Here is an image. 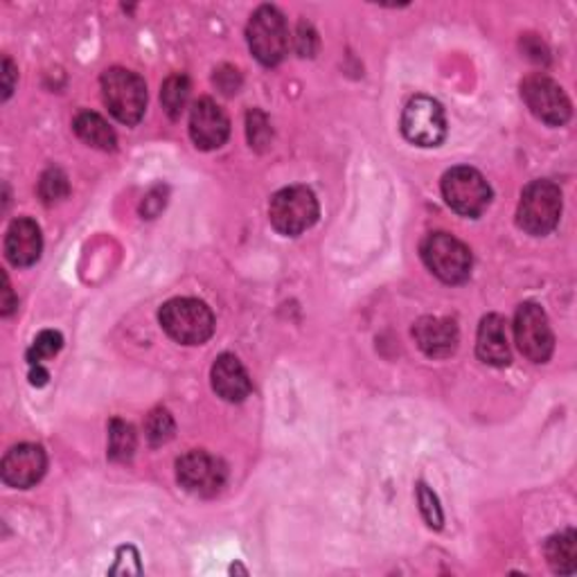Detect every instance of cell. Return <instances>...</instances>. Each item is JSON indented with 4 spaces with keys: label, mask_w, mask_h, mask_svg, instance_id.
<instances>
[{
    "label": "cell",
    "mask_w": 577,
    "mask_h": 577,
    "mask_svg": "<svg viewBox=\"0 0 577 577\" xmlns=\"http://www.w3.org/2000/svg\"><path fill=\"white\" fill-rule=\"evenodd\" d=\"M161 326L169 339L183 346H204L215 334V316L206 302L174 298L163 305Z\"/></svg>",
    "instance_id": "1"
},
{
    "label": "cell",
    "mask_w": 577,
    "mask_h": 577,
    "mask_svg": "<svg viewBox=\"0 0 577 577\" xmlns=\"http://www.w3.org/2000/svg\"><path fill=\"white\" fill-rule=\"evenodd\" d=\"M100 84L102 100L117 122L134 126L143 120L147 109V86L143 78L126 69H109Z\"/></svg>",
    "instance_id": "2"
},
{
    "label": "cell",
    "mask_w": 577,
    "mask_h": 577,
    "mask_svg": "<svg viewBox=\"0 0 577 577\" xmlns=\"http://www.w3.org/2000/svg\"><path fill=\"white\" fill-rule=\"evenodd\" d=\"M420 253L429 271L446 285H461L472 274V253L454 235H446V233L426 235Z\"/></svg>",
    "instance_id": "3"
},
{
    "label": "cell",
    "mask_w": 577,
    "mask_h": 577,
    "mask_svg": "<svg viewBox=\"0 0 577 577\" xmlns=\"http://www.w3.org/2000/svg\"><path fill=\"white\" fill-rule=\"evenodd\" d=\"M442 197L454 213L476 219L492 204V187L474 167H454L442 176Z\"/></svg>",
    "instance_id": "4"
},
{
    "label": "cell",
    "mask_w": 577,
    "mask_h": 577,
    "mask_svg": "<svg viewBox=\"0 0 577 577\" xmlns=\"http://www.w3.org/2000/svg\"><path fill=\"white\" fill-rule=\"evenodd\" d=\"M248 48L265 66H278L289 52V25L274 6H262L248 21Z\"/></svg>",
    "instance_id": "5"
},
{
    "label": "cell",
    "mask_w": 577,
    "mask_h": 577,
    "mask_svg": "<svg viewBox=\"0 0 577 577\" xmlns=\"http://www.w3.org/2000/svg\"><path fill=\"white\" fill-rule=\"evenodd\" d=\"M561 217V192L550 181H533L522 195L517 224L528 235L542 237L557 228Z\"/></svg>",
    "instance_id": "6"
},
{
    "label": "cell",
    "mask_w": 577,
    "mask_h": 577,
    "mask_svg": "<svg viewBox=\"0 0 577 577\" xmlns=\"http://www.w3.org/2000/svg\"><path fill=\"white\" fill-rule=\"evenodd\" d=\"M316 195L305 185H293L276 192L269 204V219L280 235L296 237L318 221Z\"/></svg>",
    "instance_id": "7"
},
{
    "label": "cell",
    "mask_w": 577,
    "mask_h": 577,
    "mask_svg": "<svg viewBox=\"0 0 577 577\" xmlns=\"http://www.w3.org/2000/svg\"><path fill=\"white\" fill-rule=\"evenodd\" d=\"M402 134L418 147H437L446 138V117L437 100L415 95L402 113Z\"/></svg>",
    "instance_id": "8"
},
{
    "label": "cell",
    "mask_w": 577,
    "mask_h": 577,
    "mask_svg": "<svg viewBox=\"0 0 577 577\" xmlns=\"http://www.w3.org/2000/svg\"><path fill=\"white\" fill-rule=\"evenodd\" d=\"M176 478L181 487L189 494L215 496L226 485L228 470L217 456L197 449V452H189L183 458H178Z\"/></svg>",
    "instance_id": "9"
},
{
    "label": "cell",
    "mask_w": 577,
    "mask_h": 577,
    "mask_svg": "<svg viewBox=\"0 0 577 577\" xmlns=\"http://www.w3.org/2000/svg\"><path fill=\"white\" fill-rule=\"evenodd\" d=\"M515 337L522 354L533 363H546L555 350V337L546 311L535 302H524L515 316Z\"/></svg>",
    "instance_id": "10"
},
{
    "label": "cell",
    "mask_w": 577,
    "mask_h": 577,
    "mask_svg": "<svg viewBox=\"0 0 577 577\" xmlns=\"http://www.w3.org/2000/svg\"><path fill=\"white\" fill-rule=\"evenodd\" d=\"M522 97L530 113L550 126H561L570 120V100L564 89L546 75H530L522 82Z\"/></svg>",
    "instance_id": "11"
},
{
    "label": "cell",
    "mask_w": 577,
    "mask_h": 577,
    "mask_svg": "<svg viewBox=\"0 0 577 577\" xmlns=\"http://www.w3.org/2000/svg\"><path fill=\"white\" fill-rule=\"evenodd\" d=\"M189 136L192 143L204 152L219 150L230 136V120L226 111L208 97L199 100L189 113Z\"/></svg>",
    "instance_id": "12"
},
{
    "label": "cell",
    "mask_w": 577,
    "mask_h": 577,
    "mask_svg": "<svg viewBox=\"0 0 577 577\" xmlns=\"http://www.w3.org/2000/svg\"><path fill=\"white\" fill-rule=\"evenodd\" d=\"M48 467L45 452L37 444H17L3 458L0 465V474H3L6 485L14 490H28L34 487Z\"/></svg>",
    "instance_id": "13"
},
{
    "label": "cell",
    "mask_w": 577,
    "mask_h": 577,
    "mask_svg": "<svg viewBox=\"0 0 577 577\" xmlns=\"http://www.w3.org/2000/svg\"><path fill=\"white\" fill-rule=\"evenodd\" d=\"M413 337H415L418 348L431 359L452 357L456 352L458 339H461L454 320L437 318V316L420 318L413 328Z\"/></svg>",
    "instance_id": "14"
},
{
    "label": "cell",
    "mask_w": 577,
    "mask_h": 577,
    "mask_svg": "<svg viewBox=\"0 0 577 577\" xmlns=\"http://www.w3.org/2000/svg\"><path fill=\"white\" fill-rule=\"evenodd\" d=\"M43 250V237L37 221L21 217L14 219L6 235V258L14 267H32Z\"/></svg>",
    "instance_id": "15"
},
{
    "label": "cell",
    "mask_w": 577,
    "mask_h": 577,
    "mask_svg": "<svg viewBox=\"0 0 577 577\" xmlns=\"http://www.w3.org/2000/svg\"><path fill=\"white\" fill-rule=\"evenodd\" d=\"M210 379H213V391L224 402H233V404L244 402L253 391L250 377L235 354L217 357L210 370Z\"/></svg>",
    "instance_id": "16"
},
{
    "label": "cell",
    "mask_w": 577,
    "mask_h": 577,
    "mask_svg": "<svg viewBox=\"0 0 577 577\" xmlns=\"http://www.w3.org/2000/svg\"><path fill=\"white\" fill-rule=\"evenodd\" d=\"M505 318L498 313H490L481 320L478 337H476V354L483 363L503 368L509 363V343Z\"/></svg>",
    "instance_id": "17"
},
{
    "label": "cell",
    "mask_w": 577,
    "mask_h": 577,
    "mask_svg": "<svg viewBox=\"0 0 577 577\" xmlns=\"http://www.w3.org/2000/svg\"><path fill=\"white\" fill-rule=\"evenodd\" d=\"M75 134L91 147L102 152H113L117 145L115 132L109 126V122L97 113H80L75 120Z\"/></svg>",
    "instance_id": "18"
},
{
    "label": "cell",
    "mask_w": 577,
    "mask_h": 577,
    "mask_svg": "<svg viewBox=\"0 0 577 577\" xmlns=\"http://www.w3.org/2000/svg\"><path fill=\"white\" fill-rule=\"evenodd\" d=\"M546 559L555 573L570 575L577 566V537L575 530H564L546 542Z\"/></svg>",
    "instance_id": "19"
},
{
    "label": "cell",
    "mask_w": 577,
    "mask_h": 577,
    "mask_svg": "<svg viewBox=\"0 0 577 577\" xmlns=\"http://www.w3.org/2000/svg\"><path fill=\"white\" fill-rule=\"evenodd\" d=\"M136 452V433L134 426L124 420H113L109 424V458L113 463L132 461Z\"/></svg>",
    "instance_id": "20"
},
{
    "label": "cell",
    "mask_w": 577,
    "mask_h": 577,
    "mask_svg": "<svg viewBox=\"0 0 577 577\" xmlns=\"http://www.w3.org/2000/svg\"><path fill=\"white\" fill-rule=\"evenodd\" d=\"M187 97H189V80L185 75L167 78V82L163 84V91H161V102H163L165 113L172 120L181 117L183 109L187 106Z\"/></svg>",
    "instance_id": "21"
},
{
    "label": "cell",
    "mask_w": 577,
    "mask_h": 577,
    "mask_svg": "<svg viewBox=\"0 0 577 577\" xmlns=\"http://www.w3.org/2000/svg\"><path fill=\"white\" fill-rule=\"evenodd\" d=\"M71 192V185H69V176L63 174L61 169L56 167H50L41 181H39V195L41 199L50 206V204H56L61 199H66Z\"/></svg>",
    "instance_id": "22"
},
{
    "label": "cell",
    "mask_w": 577,
    "mask_h": 577,
    "mask_svg": "<svg viewBox=\"0 0 577 577\" xmlns=\"http://www.w3.org/2000/svg\"><path fill=\"white\" fill-rule=\"evenodd\" d=\"M145 433L152 446H161L174 437V420L165 409H156L150 413L145 422Z\"/></svg>",
    "instance_id": "23"
},
{
    "label": "cell",
    "mask_w": 577,
    "mask_h": 577,
    "mask_svg": "<svg viewBox=\"0 0 577 577\" xmlns=\"http://www.w3.org/2000/svg\"><path fill=\"white\" fill-rule=\"evenodd\" d=\"M61 348H63V337L59 332L45 330L34 339L32 348L28 350V361H30V365H41V361L59 354Z\"/></svg>",
    "instance_id": "24"
},
{
    "label": "cell",
    "mask_w": 577,
    "mask_h": 577,
    "mask_svg": "<svg viewBox=\"0 0 577 577\" xmlns=\"http://www.w3.org/2000/svg\"><path fill=\"white\" fill-rule=\"evenodd\" d=\"M418 501H420V509H422L424 522H426L431 528L440 530L444 517H442V507H440V501H437L435 492H433L429 485L420 483V485H418Z\"/></svg>",
    "instance_id": "25"
},
{
    "label": "cell",
    "mask_w": 577,
    "mask_h": 577,
    "mask_svg": "<svg viewBox=\"0 0 577 577\" xmlns=\"http://www.w3.org/2000/svg\"><path fill=\"white\" fill-rule=\"evenodd\" d=\"M296 45H298V52H300L302 56H313V54H316V50H318V37H316V32H313L311 25L300 23L298 37H296Z\"/></svg>",
    "instance_id": "26"
},
{
    "label": "cell",
    "mask_w": 577,
    "mask_h": 577,
    "mask_svg": "<svg viewBox=\"0 0 577 577\" xmlns=\"http://www.w3.org/2000/svg\"><path fill=\"white\" fill-rule=\"evenodd\" d=\"M17 66L10 56H3V100H10L17 84Z\"/></svg>",
    "instance_id": "27"
},
{
    "label": "cell",
    "mask_w": 577,
    "mask_h": 577,
    "mask_svg": "<svg viewBox=\"0 0 577 577\" xmlns=\"http://www.w3.org/2000/svg\"><path fill=\"white\" fill-rule=\"evenodd\" d=\"M17 307H19V302L14 300V293H12L10 282H8V276H3V300H0V313L10 316V313H14Z\"/></svg>",
    "instance_id": "28"
},
{
    "label": "cell",
    "mask_w": 577,
    "mask_h": 577,
    "mask_svg": "<svg viewBox=\"0 0 577 577\" xmlns=\"http://www.w3.org/2000/svg\"><path fill=\"white\" fill-rule=\"evenodd\" d=\"M30 381H32V387H45L48 372H45L41 365H32V370H30Z\"/></svg>",
    "instance_id": "29"
}]
</instances>
